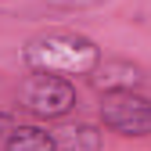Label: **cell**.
Wrapping results in <instances>:
<instances>
[{"instance_id": "cell-1", "label": "cell", "mask_w": 151, "mask_h": 151, "mask_svg": "<svg viewBox=\"0 0 151 151\" xmlns=\"http://www.w3.org/2000/svg\"><path fill=\"white\" fill-rule=\"evenodd\" d=\"M104 50L97 40L76 29H43L25 40L22 47V65L25 72H47V76H65V79H79L97 68Z\"/></svg>"}, {"instance_id": "cell-2", "label": "cell", "mask_w": 151, "mask_h": 151, "mask_svg": "<svg viewBox=\"0 0 151 151\" xmlns=\"http://www.w3.org/2000/svg\"><path fill=\"white\" fill-rule=\"evenodd\" d=\"M18 104H22L32 119L54 122V119H68L76 104H79V90L65 76H47V72H29L18 83Z\"/></svg>"}, {"instance_id": "cell-3", "label": "cell", "mask_w": 151, "mask_h": 151, "mask_svg": "<svg viewBox=\"0 0 151 151\" xmlns=\"http://www.w3.org/2000/svg\"><path fill=\"white\" fill-rule=\"evenodd\" d=\"M101 129L126 140H144L151 137V97L140 90H119V93H101L97 104Z\"/></svg>"}, {"instance_id": "cell-4", "label": "cell", "mask_w": 151, "mask_h": 151, "mask_svg": "<svg viewBox=\"0 0 151 151\" xmlns=\"http://www.w3.org/2000/svg\"><path fill=\"white\" fill-rule=\"evenodd\" d=\"M86 83L97 93H119V90H140L147 83V76L129 58H101L97 68L86 76Z\"/></svg>"}, {"instance_id": "cell-5", "label": "cell", "mask_w": 151, "mask_h": 151, "mask_svg": "<svg viewBox=\"0 0 151 151\" xmlns=\"http://www.w3.org/2000/svg\"><path fill=\"white\" fill-rule=\"evenodd\" d=\"M54 147L58 151H104V129L93 122H68L54 129Z\"/></svg>"}, {"instance_id": "cell-6", "label": "cell", "mask_w": 151, "mask_h": 151, "mask_svg": "<svg viewBox=\"0 0 151 151\" xmlns=\"http://www.w3.org/2000/svg\"><path fill=\"white\" fill-rule=\"evenodd\" d=\"M0 147L4 151H58L54 147V129L36 126V122H14Z\"/></svg>"}, {"instance_id": "cell-7", "label": "cell", "mask_w": 151, "mask_h": 151, "mask_svg": "<svg viewBox=\"0 0 151 151\" xmlns=\"http://www.w3.org/2000/svg\"><path fill=\"white\" fill-rule=\"evenodd\" d=\"M11 126H14V115H11V111H0V144H4V137H7Z\"/></svg>"}]
</instances>
